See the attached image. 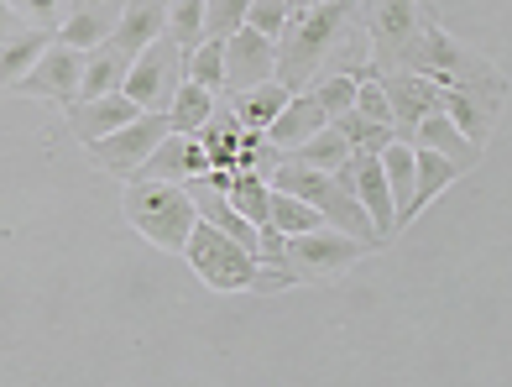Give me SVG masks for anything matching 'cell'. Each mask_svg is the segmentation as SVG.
Returning <instances> with one entry per match:
<instances>
[{
    "mask_svg": "<svg viewBox=\"0 0 512 387\" xmlns=\"http://www.w3.org/2000/svg\"><path fill=\"white\" fill-rule=\"evenodd\" d=\"M309 95L319 100V110L324 116H340V110H351V100H356V79L351 74H319L314 84H309Z\"/></svg>",
    "mask_w": 512,
    "mask_h": 387,
    "instance_id": "obj_33",
    "label": "cell"
},
{
    "mask_svg": "<svg viewBox=\"0 0 512 387\" xmlns=\"http://www.w3.org/2000/svg\"><path fill=\"white\" fill-rule=\"evenodd\" d=\"M241 27H246V0H204V37L225 42Z\"/></svg>",
    "mask_w": 512,
    "mask_h": 387,
    "instance_id": "obj_34",
    "label": "cell"
},
{
    "mask_svg": "<svg viewBox=\"0 0 512 387\" xmlns=\"http://www.w3.org/2000/svg\"><path fill=\"white\" fill-rule=\"evenodd\" d=\"M351 152H356V147L345 142L335 126H319L309 142H298L288 157H298V163H309V168H319V173H335V168H345V157H351Z\"/></svg>",
    "mask_w": 512,
    "mask_h": 387,
    "instance_id": "obj_26",
    "label": "cell"
},
{
    "mask_svg": "<svg viewBox=\"0 0 512 387\" xmlns=\"http://www.w3.org/2000/svg\"><path fill=\"white\" fill-rule=\"evenodd\" d=\"M288 0H246V27L251 32H262V37H283V27H288Z\"/></svg>",
    "mask_w": 512,
    "mask_h": 387,
    "instance_id": "obj_35",
    "label": "cell"
},
{
    "mask_svg": "<svg viewBox=\"0 0 512 387\" xmlns=\"http://www.w3.org/2000/svg\"><path fill=\"white\" fill-rule=\"evenodd\" d=\"M173 126H168V110H136V116L126 121V126H115L110 136H100V142H89V157L105 168V173H115V178H131L136 168H142V157L168 136Z\"/></svg>",
    "mask_w": 512,
    "mask_h": 387,
    "instance_id": "obj_8",
    "label": "cell"
},
{
    "mask_svg": "<svg viewBox=\"0 0 512 387\" xmlns=\"http://www.w3.org/2000/svg\"><path fill=\"white\" fill-rule=\"evenodd\" d=\"M267 225H272L277 236H298V231H314V225H324V215L314 210L309 199L272 189V204H267Z\"/></svg>",
    "mask_w": 512,
    "mask_h": 387,
    "instance_id": "obj_28",
    "label": "cell"
},
{
    "mask_svg": "<svg viewBox=\"0 0 512 387\" xmlns=\"http://www.w3.org/2000/svg\"><path fill=\"white\" fill-rule=\"evenodd\" d=\"M168 32V0H121V21H115L110 42L126 58H136L152 37Z\"/></svg>",
    "mask_w": 512,
    "mask_h": 387,
    "instance_id": "obj_18",
    "label": "cell"
},
{
    "mask_svg": "<svg viewBox=\"0 0 512 387\" xmlns=\"http://www.w3.org/2000/svg\"><path fill=\"white\" fill-rule=\"evenodd\" d=\"M351 110H361L366 121H382V126H392V110H387V95H382L377 74H361V79H356V100H351Z\"/></svg>",
    "mask_w": 512,
    "mask_h": 387,
    "instance_id": "obj_36",
    "label": "cell"
},
{
    "mask_svg": "<svg viewBox=\"0 0 512 387\" xmlns=\"http://www.w3.org/2000/svg\"><path fill=\"white\" fill-rule=\"evenodd\" d=\"M194 136H199V147L209 152V168H236V152H241L246 126H241L236 110H230V100L220 95V100H215V110L204 116V126H199Z\"/></svg>",
    "mask_w": 512,
    "mask_h": 387,
    "instance_id": "obj_20",
    "label": "cell"
},
{
    "mask_svg": "<svg viewBox=\"0 0 512 387\" xmlns=\"http://www.w3.org/2000/svg\"><path fill=\"white\" fill-rule=\"evenodd\" d=\"M319 126H330V116L319 110V100L309 95V89H298V95H288V105L277 110V116L267 121V142L272 147H283V152H293L298 142H309V136L319 131Z\"/></svg>",
    "mask_w": 512,
    "mask_h": 387,
    "instance_id": "obj_19",
    "label": "cell"
},
{
    "mask_svg": "<svg viewBox=\"0 0 512 387\" xmlns=\"http://www.w3.org/2000/svg\"><path fill=\"white\" fill-rule=\"evenodd\" d=\"M183 58H189V48H178L168 32L152 37L147 48L131 58L121 95L136 100V110H168L173 95H178V84H183Z\"/></svg>",
    "mask_w": 512,
    "mask_h": 387,
    "instance_id": "obj_6",
    "label": "cell"
},
{
    "mask_svg": "<svg viewBox=\"0 0 512 387\" xmlns=\"http://www.w3.org/2000/svg\"><path fill=\"white\" fill-rule=\"evenodd\" d=\"M356 21V0H314L309 11H298L283 37H277V63H272V79L283 89H309L314 74L324 68V58H330L335 37Z\"/></svg>",
    "mask_w": 512,
    "mask_h": 387,
    "instance_id": "obj_1",
    "label": "cell"
},
{
    "mask_svg": "<svg viewBox=\"0 0 512 387\" xmlns=\"http://www.w3.org/2000/svg\"><path fill=\"white\" fill-rule=\"evenodd\" d=\"M68 126H74V136L89 147L100 142V136H110L115 126H126L136 116V100H126L121 89H110V95H95V100H68Z\"/></svg>",
    "mask_w": 512,
    "mask_h": 387,
    "instance_id": "obj_16",
    "label": "cell"
},
{
    "mask_svg": "<svg viewBox=\"0 0 512 387\" xmlns=\"http://www.w3.org/2000/svg\"><path fill=\"white\" fill-rule=\"evenodd\" d=\"M392 68L429 74L434 84H486V79H502L497 58H486V53H476V48H465V42H455L429 11H424L413 42L398 53V63H392ZM382 74H387V68H382Z\"/></svg>",
    "mask_w": 512,
    "mask_h": 387,
    "instance_id": "obj_3",
    "label": "cell"
},
{
    "mask_svg": "<svg viewBox=\"0 0 512 387\" xmlns=\"http://www.w3.org/2000/svg\"><path fill=\"white\" fill-rule=\"evenodd\" d=\"M272 63H277V42L262 32H230L225 37V95H241V89L272 79Z\"/></svg>",
    "mask_w": 512,
    "mask_h": 387,
    "instance_id": "obj_13",
    "label": "cell"
},
{
    "mask_svg": "<svg viewBox=\"0 0 512 387\" xmlns=\"http://www.w3.org/2000/svg\"><path fill=\"white\" fill-rule=\"evenodd\" d=\"M168 37L178 48H194L204 37V0H168Z\"/></svg>",
    "mask_w": 512,
    "mask_h": 387,
    "instance_id": "obj_32",
    "label": "cell"
},
{
    "mask_svg": "<svg viewBox=\"0 0 512 387\" xmlns=\"http://www.w3.org/2000/svg\"><path fill=\"white\" fill-rule=\"evenodd\" d=\"M126 68H131V58L105 37L100 48H89V53H84V74H79V95H74V100H95V95H110V89H121V84H126Z\"/></svg>",
    "mask_w": 512,
    "mask_h": 387,
    "instance_id": "obj_21",
    "label": "cell"
},
{
    "mask_svg": "<svg viewBox=\"0 0 512 387\" xmlns=\"http://www.w3.org/2000/svg\"><path fill=\"white\" fill-rule=\"evenodd\" d=\"M183 79H194L204 89H215V95H225V42L199 37L189 48V58H183Z\"/></svg>",
    "mask_w": 512,
    "mask_h": 387,
    "instance_id": "obj_29",
    "label": "cell"
},
{
    "mask_svg": "<svg viewBox=\"0 0 512 387\" xmlns=\"http://www.w3.org/2000/svg\"><path fill=\"white\" fill-rule=\"evenodd\" d=\"M455 178H460V168L450 163V157H439L429 147H413V215H424Z\"/></svg>",
    "mask_w": 512,
    "mask_h": 387,
    "instance_id": "obj_23",
    "label": "cell"
},
{
    "mask_svg": "<svg viewBox=\"0 0 512 387\" xmlns=\"http://www.w3.org/2000/svg\"><path fill=\"white\" fill-rule=\"evenodd\" d=\"M356 21L371 42V74H382L413 42L418 21H424V6L418 0H356Z\"/></svg>",
    "mask_w": 512,
    "mask_h": 387,
    "instance_id": "obj_7",
    "label": "cell"
},
{
    "mask_svg": "<svg viewBox=\"0 0 512 387\" xmlns=\"http://www.w3.org/2000/svg\"><path fill=\"white\" fill-rule=\"evenodd\" d=\"M251 225H267V204H272V184L262 173H230V184L220 189Z\"/></svg>",
    "mask_w": 512,
    "mask_h": 387,
    "instance_id": "obj_30",
    "label": "cell"
},
{
    "mask_svg": "<svg viewBox=\"0 0 512 387\" xmlns=\"http://www.w3.org/2000/svg\"><path fill=\"white\" fill-rule=\"evenodd\" d=\"M335 178L361 199V210L371 215V231L382 236V246L398 236V210H392L387 173H382V157L377 152H351V157H345V168H335Z\"/></svg>",
    "mask_w": 512,
    "mask_h": 387,
    "instance_id": "obj_11",
    "label": "cell"
},
{
    "mask_svg": "<svg viewBox=\"0 0 512 387\" xmlns=\"http://www.w3.org/2000/svg\"><path fill=\"white\" fill-rule=\"evenodd\" d=\"M126 220L142 231L157 252H178L194 231V199L183 184H168V178H126Z\"/></svg>",
    "mask_w": 512,
    "mask_h": 387,
    "instance_id": "obj_2",
    "label": "cell"
},
{
    "mask_svg": "<svg viewBox=\"0 0 512 387\" xmlns=\"http://www.w3.org/2000/svg\"><path fill=\"white\" fill-rule=\"evenodd\" d=\"M209 173V152L199 147V136L189 131H168L162 142L142 157V168L131 178H168V184H183V178H199Z\"/></svg>",
    "mask_w": 512,
    "mask_h": 387,
    "instance_id": "obj_14",
    "label": "cell"
},
{
    "mask_svg": "<svg viewBox=\"0 0 512 387\" xmlns=\"http://www.w3.org/2000/svg\"><path fill=\"white\" fill-rule=\"evenodd\" d=\"M288 95H293V89H283L277 79H262V84L241 89V95H225V100H230V110L241 116V126H246V131H267V121L288 105Z\"/></svg>",
    "mask_w": 512,
    "mask_h": 387,
    "instance_id": "obj_24",
    "label": "cell"
},
{
    "mask_svg": "<svg viewBox=\"0 0 512 387\" xmlns=\"http://www.w3.org/2000/svg\"><path fill=\"white\" fill-rule=\"evenodd\" d=\"M377 246L340 231V225H314V231H298V236H283V246H277V262L293 283H335L345 278L361 257H371Z\"/></svg>",
    "mask_w": 512,
    "mask_h": 387,
    "instance_id": "obj_4",
    "label": "cell"
},
{
    "mask_svg": "<svg viewBox=\"0 0 512 387\" xmlns=\"http://www.w3.org/2000/svg\"><path fill=\"white\" fill-rule=\"evenodd\" d=\"M345 142H351L356 152H382L387 142H392V126H382V121H366L361 110H340V116L330 121Z\"/></svg>",
    "mask_w": 512,
    "mask_h": 387,
    "instance_id": "obj_31",
    "label": "cell"
},
{
    "mask_svg": "<svg viewBox=\"0 0 512 387\" xmlns=\"http://www.w3.org/2000/svg\"><path fill=\"white\" fill-rule=\"evenodd\" d=\"M115 21H121V0H63V21H58L53 37L89 53L115 32Z\"/></svg>",
    "mask_w": 512,
    "mask_h": 387,
    "instance_id": "obj_15",
    "label": "cell"
},
{
    "mask_svg": "<svg viewBox=\"0 0 512 387\" xmlns=\"http://www.w3.org/2000/svg\"><path fill=\"white\" fill-rule=\"evenodd\" d=\"M11 6L27 27H42V32H58L63 21V0H11Z\"/></svg>",
    "mask_w": 512,
    "mask_h": 387,
    "instance_id": "obj_37",
    "label": "cell"
},
{
    "mask_svg": "<svg viewBox=\"0 0 512 387\" xmlns=\"http://www.w3.org/2000/svg\"><path fill=\"white\" fill-rule=\"evenodd\" d=\"M382 157V173H387V194H392V210H398V231L413 225V142H392L377 152Z\"/></svg>",
    "mask_w": 512,
    "mask_h": 387,
    "instance_id": "obj_22",
    "label": "cell"
},
{
    "mask_svg": "<svg viewBox=\"0 0 512 387\" xmlns=\"http://www.w3.org/2000/svg\"><path fill=\"white\" fill-rule=\"evenodd\" d=\"M215 89H204V84H194V79H183L178 84V95H173V105H168V126L173 131H199L204 126V116H209V110H215Z\"/></svg>",
    "mask_w": 512,
    "mask_h": 387,
    "instance_id": "obj_27",
    "label": "cell"
},
{
    "mask_svg": "<svg viewBox=\"0 0 512 387\" xmlns=\"http://www.w3.org/2000/svg\"><path fill=\"white\" fill-rule=\"evenodd\" d=\"M382 95H387V110H392V136L398 142H413V126L429 116V110H439V100H445V84H434L429 74H413V68H387V74H377Z\"/></svg>",
    "mask_w": 512,
    "mask_h": 387,
    "instance_id": "obj_10",
    "label": "cell"
},
{
    "mask_svg": "<svg viewBox=\"0 0 512 387\" xmlns=\"http://www.w3.org/2000/svg\"><path fill=\"white\" fill-rule=\"evenodd\" d=\"M16 27H27V21L16 16V6H11V0H0V37H11Z\"/></svg>",
    "mask_w": 512,
    "mask_h": 387,
    "instance_id": "obj_38",
    "label": "cell"
},
{
    "mask_svg": "<svg viewBox=\"0 0 512 387\" xmlns=\"http://www.w3.org/2000/svg\"><path fill=\"white\" fill-rule=\"evenodd\" d=\"M413 147H429V152H439V157H450L460 173H471L481 157H486V147H476L471 136H465V131L445 116V110H429V116L413 126Z\"/></svg>",
    "mask_w": 512,
    "mask_h": 387,
    "instance_id": "obj_17",
    "label": "cell"
},
{
    "mask_svg": "<svg viewBox=\"0 0 512 387\" xmlns=\"http://www.w3.org/2000/svg\"><path fill=\"white\" fill-rule=\"evenodd\" d=\"M183 257H189V267L199 272L209 288H220V293H246V288H256V267H262L241 241H230V236L215 231L209 220H194L189 241H183Z\"/></svg>",
    "mask_w": 512,
    "mask_h": 387,
    "instance_id": "obj_5",
    "label": "cell"
},
{
    "mask_svg": "<svg viewBox=\"0 0 512 387\" xmlns=\"http://www.w3.org/2000/svg\"><path fill=\"white\" fill-rule=\"evenodd\" d=\"M79 74H84V53L68 48V42H48V48L37 53V63L21 74L11 89L16 95H37V100H53V105H68L79 95Z\"/></svg>",
    "mask_w": 512,
    "mask_h": 387,
    "instance_id": "obj_12",
    "label": "cell"
},
{
    "mask_svg": "<svg viewBox=\"0 0 512 387\" xmlns=\"http://www.w3.org/2000/svg\"><path fill=\"white\" fill-rule=\"evenodd\" d=\"M48 42H53V32H42V27H16L11 37H0V89H11L27 74Z\"/></svg>",
    "mask_w": 512,
    "mask_h": 387,
    "instance_id": "obj_25",
    "label": "cell"
},
{
    "mask_svg": "<svg viewBox=\"0 0 512 387\" xmlns=\"http://www.w3.org/2000/svg\"><path fill=\"white\" fill-rule=\"evenodd\" d=\"M439 110L471 136L476 147H486L497 136L502 116H507V79H486V84H445Z\"/></svg>",
    "mask_w": 512,
    "mask_h": 387,
    "instance_id": "obj_9",
    "label": "cell"
}]
</instances>
